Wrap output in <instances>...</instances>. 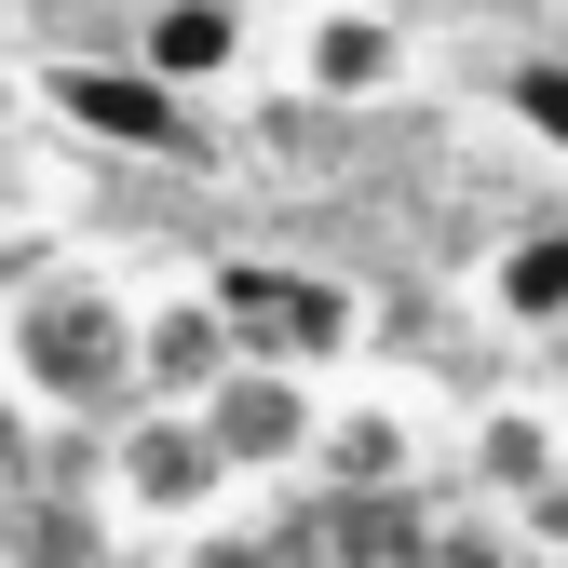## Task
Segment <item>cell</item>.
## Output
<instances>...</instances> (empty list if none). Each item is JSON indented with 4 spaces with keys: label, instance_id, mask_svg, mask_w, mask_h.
Returning a JSON list of instances; mask_svg holds the SVG:
<instances>
[{
    "label": "cell",
    "instance_id": "obj_1",
    "mask_svg": "<svg viewBox=\"0 0 568 568\" xmlns=\"http://www.w3.org/2000/svg\"><path fill=\"white\" fill-rule=\"evenodd\" d=\"M0 379H14L41 419H95L109 434V419L135 406V298H109L95 271H54L41 298H14V366Z\"/></svg>",
    "mask_w": 568,
    "mask_h": 568
},
{
    "label": "cell",
    "instance_id": "obj_2",
    "mask_svg": "<svg viewBox=\"0 0 568 568\" xmlns=\"http://www.w3.org/2000/svg\"><path fill=\"white\" fill-rule=\"evenodd\" d=\"M203 298H217V325H231L244 366H298V379H325L338 352L366 338V298H352L338 271H298V257H217V271H203Z\"/></svg>",
    "mask_w": 568,
    "mask_h": 568
},
{
    "label": "cell",
    "instance_id": "obj_3",
    "mask_svg": "<svg viewBox=\"0 0 568 568\" xmlns=\"http://www.w3.org/2000/svg\"><path fill=\"white\" fill-rule=\"evenodd\" d=\"M231 487H244V474L217 460L203 406H122V419H109V515L190 541V528H217V515H231Z\"/></svg>",
    "mask_w": 568,
    "mask_h": 568
},
{
    "label": "cell",
    "instance_id": "obj_4",
    "mask_svg": "<svg viewBox=\"0 0 568 568\" xmlns=\"http://www.w3.org/2000/svg\"><path fill=\"white\" fill-rule=\"evenodd\" d=\"M41 109H54L68 135H95V150H135V163H190V150H203V109L163 95L135 54H109V68H95V54H54V68H41Z\"/></svg>",
    "mask_w": 568,
    "mask_h": 568
},
{
    "label": "cell",
    "instance_id": "obj_5",
    "mask_svg": "<svg viewBox=\"0 0 568 568\" xmlns=\"http://www.w3.org/2000/svg\"><path fill=\"white\" fill-rule=\"evenodd\" d=\"M203 434H217L231 474H312V434H325V393L298 366H231L203 393Z\"/></svg>",
    "mask_w": 568,
    "mask_h": 568
},
{
    "label": "cell",
    "instance_id": "obj_6",
    "mask_svg": "<svg viewBox=\"0 0 568 568\" xmlns=\"http://www.w3.org/2000/svg\"><path fill=\"white\" fill-rule=\"evenodd\" d=\"M312 568H434V487H312L298 501Z\"/></svg>",
    "mask_w": 568,
    "mask_h": 568
},
{
    "label": "cell",
    "instance_id": "obj_7",
    "mask_svg": "<svg viewBox=\"0 0 568 568\" xmlns=\"http://www.w3.org/2000/svg\"><path fill=\"white\" fill-rule=\"evenodd\" d=\"M393 82H406V28L379 0H312L298 14V95L312 109H379Z\"/></svg>",
    "mask_w": 568,
    "mask_h": 568
},
{
    "label": "cell",
    "instance_id": "obj_8",
    "mask_svg": "<svg viewBox=\"0 0 568 568\" xmlns=\"http://www.w3.org/2000/svg\"><path fill=\"white\" fill-rule=\"evenodd\" d=\"M231 366H244V352H231V325H217L203 284H176V298L135 312V406H203Z\"/></svg>",
    "mask_w": 568,
    "mask_h": 568
},
{
    "label": "cell",
    "instance_id": "obj_9",
    "mask_svg": "<svg viewBox=\"0 0 568 568\" xmlns=\"http://www.w3.org/2000/svg\"><path fill=\"white\" fill-rule=\"evenodd\" d=\"M135 68H150L163 95H217L244 68V0H150V28H135Z\"/></svg>",
    "mask_w": 568,
    "mask_h": 568
},
{
    "label": "cell",
    "instance_id": "obj_10",
    "mask_svg": "<svg viewBox=\"0 0 568 568\" xmlns=\"http://www.w3.org/2000/svg\"><path fill=\"white\" fill-rule=\"evenodd\" d=\"M312 487H419V419L393 393H338L312 434Z\"/></svg>",
    "mask_w": 568,
    "mask_h": 568
},
{
    "label": "cell",
    "instance_id": "obj_11",
    "mask_svg": "<svg viewBox=\"0 0 568 568\" xmlns=\"http://www.w3.org/2000/svg\"><path fill=\"white\" fill-rule=\"evenodd\" d=\"M109 501L95 487H28L14 515H0V568H109Z\"/></svg>",
    "mask_w": 568,
    "mask_h": 568
},
{
    "label": "cell",
    "instance_id": "obj_12",
    "mask_svg": "<svg viewBox=\"0 0 568 568\" xmlns=\"http://www.w3.org/2000/svg\"><path fill=\"white\" fill-rule=\"evenodd\" d=\"M555 474H568V447H555L541 406H487V419H474V501H487V515H515L528 487H555Z\"/></svg>",
    "mask_w": 568,
    "mask_h": 568
},
{
    "label": "cell",
    "instance_id": "obj_13",
    "mask_svg": "<svg viewBox=\"0 0 568 568\" xmlns=\"http://www.w3.org/2000/svg\"><path fill=\"white\" fill-rule=\"evenodd\" d=\"M487 298H501L515 325H555L568 312V231H515L501 271H487Z\"/></svg>",
    "mask_w": 568,
    "mask_h": 568
},
{
    "label": "cell",
    "instance_id": "obj_14",
    "mask_svg": "<svg viewBox=\"0 0 568 568\" xmlns=\"http://www.w3.org/2000/svg\"><path fill=\"white\" fill-rule=\"evenodd\" d=\"M176 568H298V555H284L271 515H217V528H190V541H176Z\"/></svg>",
    "mask_w": 568,
    "mask_h": 568
},
{
    "label": "cell",
    "instance_id": "obj_15",
    "mask_svg": "<svg viewBox=\"0 0 568 568\" xmlns=\"http://www.w3.org/2000/svg\"><path fill=\"white\" fill-rule=\"evenodd\" d=\"M434 568H528V528L474 501V515H447V528H434Z\"/></svg>",
    "mask_w": 568,
    "mask_h": 568
},
{
    "label": "cell",
    "instance_id": "obj_16",
    "mask_svg": "<svg viewBox=\"0 0 568 568\" xmlns=\"http://www.w3.org/2000/svg\"><path fill=\"white\" fill-rule=\"evenodd\" d=\"M41 447H54V419L0 379V501H28V487H41Z\"/></svg>",
    "mask_w": 568,
    "mask_h": 568
},
{
    "label": "cell",
    "instance_id": "obj_17",
    "mask_svg": "<svg viewBox=\"0 0 568 568\" xmlns=\"http://www.w3.org/2000/svg\"><path fill=\"white\" fill-rule=\"evenodd\" d=\"M515 122L568 163V54H528V68H515Z\"/></svg>",
    "mask_w": 568,
    "mask_h": 568
},
{
    "label": "cell",
    "instance_id": "obj_18",
    "mask_svg": "<svg viewBox=\"0 0 568 568\" xmlns=\"http://www.w3.org/2000/svg\"><path fill=\"white\" fill-rule=\"evenodd\" d=\"M515 528H528V555H568V474H555V487H528Z\"/></svg>",
    "mask_w": 568,
    "mask_h": 568
},
{
    "label": "cell",
    "instance_id": "obj_19",
    "mask_svg": "<svg viewBox=\"0 0 568 568\" xmlns=\"http://www.w3.org/2000/svg\"><path fill=\"white\" fill-rule=\"evenodd\" d=\"M0 515H14V501H0Z\"/></svg>",
    "mask_w": 568,
    "mask_h": 568
}]
</instances>
